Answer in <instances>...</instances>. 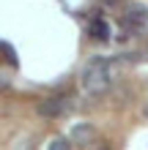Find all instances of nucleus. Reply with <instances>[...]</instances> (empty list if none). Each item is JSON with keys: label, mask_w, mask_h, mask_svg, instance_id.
Listing matches in <instances>:
<instances>
[{"label": "nucleus", "mask_w": 148, "mask_h": 150, "mask_svg": "<svg viewBox=\"0 0 148 150\" xmlns=\"http://www.w3.org/2000/svg\"><path fill=\"white\" fill-rule=\"evenodd\" d=\"M110 68L112 63L107 57H91V63L85 66V74H82V87L93 96H102L107 93L110 87Z\"/></svg>", "instance_id": "obj_1"}, {"label": "nucleus", "mask_w": 148, "mask_h": 150, "mask_svg": "<svg viewBox=\"0 0 148 150\" xmlns=\"http://www.w3.org/2000/svg\"><path fill=\"white\" fill-rule=\"evenodd\" d=\"M121 28L126 36H145L148 33V6L145 3H129L121 16Z\"/></svg>", "instance_id": "obj_2"}, {"label": "nucleus", "mask_w": 148, "mask_h": 150, "mask_svg": "<svg viewBox=\"0 0 148 150\" xmlns=\"http://www.w3.org/2000/svg\"><path fill=\"white\" fill-rule=\"evenodd\" d=\"M71 107H74V101L66 98V96H49L39 104V115L41 117H63V115L71 112Z\"/></svg>", "instance_id": "obj_3"}, {"label": "nucleus", "mask_w": 148, "mask_h": 150, "mask_svg": "<svg viewBox=\"0 0 148 150\" xmlns=\"http://www.w3.org/2000/svg\"><path fill=\"white\" fill-rule=\"evenodd\" d=\"M71 139H74V145H80V147H93L99 142V128L91 126V123H77L71 128Z\"/></svg>", "instance_id": "obj_4"}, {"label": "nucleus", "mask_w": 148, "mask_h": 150, "mask_svg": "<svg viewBox=\"0 0 148 150\" xmlns=\"http://www.w3.org/2000/svg\"><path fill=\"white\" fill-rule=\"evenodd\" d=\"M88 33H91V38H96V41H107L110 38V25L104 19H93L88 25Z\"/></svg>", "instance_id": "obj_5"}, {"label": "nucleus", "mask_w": 148, "mask_h": 150, "mask_svg": "<svg viewBox=\"0 0 148 150\" xmlns=\"http://www.w3.org/2000/svg\"><path fill=\"white\" fill-rule=\"evenodd\" d=\"M49 150H69V147H74V139H66V137H58V139H52V142L47 145Z\"/></svg>", "instance_id": "obj_6"}, {"label": "nucleus", "mask_w": 148, "mask_h": 150, "mask_svg": "<svg viewBox=\"0 0 148 150\" xmlns=\"http://www.w3.org/2000/svg\"><path fill=\"white\" fill-rule=\"evenodd\" d=\"M3 55H6V60H8V66H19V60H16V52H14V47L8 41H3Z\"/></svg>", "instance_id": "obj_7"}, {"label": "nucleus", "mask_w": 148, "mask_h": 150, "mask_svg": "<svg viewBox=\"0 0 148 150\" xmlns=\"http://www.w3.org/2000/svg\"><path fill=\"white\" fill-rule=\"evenodd\" d=\"M126 60H145V63H148V41H145L143 47H140V49L134 52V55H129Z\"/></svg>", "instance_id": "obj_8"}, {"label": "nucleus", "mask_w": 148, "mask_h": 150, "mask_svg": "<svg viewBox=\"0 0 148 150\" xmlns=\"http://www.w3.org/2000/svg\"><path fill=\"white\" fill-rule=\"evenodd\" d=\"M102 6H104V8H124L126 0H102Z\"/></svg>", "instance_id": "obj_9"}, {"label": "nucleus", "mask_w": 148, "mask_h": 150, "mask_svg": "<svg viewBox=\"0 0 148 150\" xmlns=\"http://www.w3.org/2000/svg\"><path fill=\"white\" fill-rule=\"evenodd\" d=\"M145 115H148V104H145Z\"/></svg>", "instance_id": "obj_10"}]
</instances>
